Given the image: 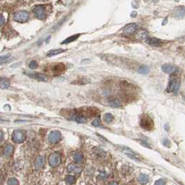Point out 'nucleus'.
Masks as SVG:
<instances>
[{"instance_id":"f257e3e1","label":"nucleus","mask_w":185,"mask_h":185,"mask_svg":"<svg viewBox=\"0 0 185 185\" xmlns=\"http://www.w3.org/2000/svg\"><path fill=\"white\" fill-rule=\"evenodd\" d=\"M140 125L144 130L150 131L154 127V122L148 115L146 114L142 116L141 121H140Z\"/></svg>"},{"instance_id":"f03ea898","label":"nucleus","mask_w":185,"mask_h":185,"mask_svg":"<svg viewBox=\"0 0 185 185\" xmlns=\"http://www.w3.org/2000/svg\"><path fill=\"white\" fill-rule=\"evenodd\" d=\"M26 134L22 130H15L13 131L12 134L13 141L17 143H21L26 140Z\"/></svg>"},{"instance_id":"7ed1b4c3","label":"nucleus","mask_w":185,"mask_h":185,"mask_svg":"<svg viewBox=\"0 0 185 185\" xmlns=\"http://www.w3.org/2000/svg\"><path fill=\"white\" fill-rule=\"evenodd\" d=\"M29 18V14L26 11H20L15 12L13 15V19L15 21L20 23H24L28 21Z\"/></svg>"},{"instance_id":"20e7f679","label":"nucleus","mask_w":185,"mask_h":185,"mask_svg":"<svg viewBox=\"0 0 185 185\" xmlns=\"http://www.w3.org/2000/svg\"><path fill=\"white\" fill-rule=\"evenodd\" d=\"M48 162L51 166L55 168V167L59 166L60 165L61 162V157L59 153H52L49 155L48 158Z\"/></svg>"},{"instance_id":"39448f33","label":"nucleus","mask_w":185,"mask_h":185,"mask_svg":"<svg viewBox=\"0 0 185 185\" xmlns=\"http://www.w3.org/2000/svg\"><path fill=\"white\" fill-rule=\"evenodd\" d=\"M33 13L35 17L39 20H44L46 17L45 9L43 6L38 5L35 6L34 9H33Z\"/></svg>"},{"instance_id":"423d86ee","label":"nucleus","mask_w":185,"mask_h":185,"mask_svg":"<svg viewBox=\"0 0 185 185\" xmlns=\"http://www.w3.org/2000/svg\"><path fill=\"white\" fill-rule=\"evenodd\" d=\"M61 138V134L59 131H52L48 136V140L50 143H56Z\"/></svg>"},{"instance_id":"0eeeda50","label":"nucleus","mask_w":185,"mask_h":185,"mask_svg":"<svg viewBox=\"0 0 185 185\" xmlns=\"http://www.w3.org/2000/svg\"><path fill=\"white\" fill-rule=\"evenodd\" d=\"M162 70L164 73H166V74H173V73H176L178 71V68L175 66V65L172 64H169V63H166L162 66Z\"/></svg>"},{"instance_id":"6e6552de","label":"nucleus","mask_w":185,"mask_h":185,"mask_svg":"<svg viewBox=\"0 0 185 185\" xmlns=\"http://www.w3.org/2000/svg\"><path fill=\"white\" fill-rule=\"evenodd\" d=\"M178 88H179V84H178L176 79H172L169 82L168 87L166 89V91L168 92H178Z\"/></svg>"},{"instance_id":"1a4fd4ad","label":"nucleus","mask_w":185,"mask_h":185,"mask_svg":"<svg viewBox=\"0 0 185 185\" xmlns=\"http://www.w3.org/2000/svg\"><path fill=\"white\" fill-rule=\"evenodd\" d=\"M137 27V25L134 23H131L128 24L127 25H126L124 28L123 32L124 34L126 36H130V35L132 34L135 31H136Z\"/></svg>"},{"instance_id":"9d476101","label":"nucleus","mask_w":185,"mask_h":185,"mask_svg":"<svg viewBox=\"0 0 185 185\" xmlns=\"http://www.w3.org/2000/svg\"><path fill=\"white\" fill-rule=\"evenodd\" d=\"M45 159L43 156H38L35 160V168L37 170H40V169L43 168L45 166Z\"/></svg>"},{"instance_id":"9b49d317","label":"nucleus","mask_w":185,"mask_h":185,"mask_svg":"<svg viewBox=\"0 0 185 185\" xmlns=\"http://www.w3.org/2000/svg\"><path fill=\"white\" fill-rule=\"evenodd\" d=\"M65 65L62 63H58V64L55 65V66L53 67L52 71H53V73L55 75H59L62 74V73L65 71Z\"/></svg>"},{"instance_id":"f8f14e48","label":"nucleus","mask_w":185,"mask_h":185,"mask_svg":"<svg viewBox=\"0 0 185 185\" xmlns=\"http://www.w3.org/2000/svg\"><path fill=\"white\" fill-rule=\"evenodd\" d=\"M82 167L75 164H70L68 167V171H69L70 173H74V174H79V173H80L81 172H82Z\"/></svg>"},{"instance_id":"ddd939ff","label":"nucleus","mask_w":185,"mask_h":185,"mask_svg":"<svg viewBox=\"0 0 185 185\" xmlns=\"http://www.w3.org/2000/svg\"><path fill=\"white\" fill-rule=\"evenodd\" d=\"M71 118L73 120L77 121V122H79V123H85V122H87V118L79 113L73 114L71 116Z\"/></svg>"},{"instance_id":"4468645a","label":"nucleus","mask_w":185,"mask_h":185,"mask_svg":"<svg viewBox=\"0 0 185 185\" xmlns=\"http://www.w3.org/2000/svg\"><path fill=\"white\" fill-rule=\"evenodd\" d=\"M29 76L35 79H37L38 81L41 82H47V77L45 75L42 73H33V74H29Z\"/></svg>"},{"instance_id":"2eb2a0df","label":"nucleus","mask_w":185,"mask_h":185,"mask_svg":"<svg viewBox=\"0 0 185 185\" xmlns=\"http://www.w3.org/2000/svg\"><path fill=\"white\" fill-rule=\"evenodd\" d=\"M10 86V81L5 77L0 78V89H6Z\"/></svg>"},{"instance_id":"dca6fc26","label":"nucleus","mask_w":185,"mask_h":185,"mask_svg":"<svg viewBox=\"0 0 185 185\" xmlns=\"http://www.w3.org/2000/svg\"><path fill=\"white\" fill-rule=\"evenodd\" d=\"M137 39L139 40H143L146 39V38H148V32L144 29H141L139 31H138L136 33V36H135Z\"/></svg>"},{"instance_id":"f3484780","label":"nucleus","mask_w":185,"mask_h":185,"mask_svg":"<svg viewBox=\"0 0 185 185\" xmlns=\"http://www.w3.org/2000/svg\"><path fill=\"white\" fill-rule=\"evenodd\" d=\"M14 152V148L11 144H8L4 150V155L6 157H10Z\"/></svg>"},{"instance_id":"a211bd4d","label":"nucleus","mask_w":185,"mask_h":185,"mask_svg":"<svg viewBox=\"0 0 185 185\" xmlns=\"http://www.w3.org/2000/svg\"><path fill=\"white\" fill-rule=\"evenodd\" d=\"M147 43L150 45L154 46V47H159L161 45V41L155 38H148L147 40Z\"/></svg>"},{"instance_id":"6ab92c4d","label":"nucleus","mask_w":185,"mask_h":185,"mask_svg":"<svg viewBox=\"0 0 185 185\" xmlns=\"http://www.w3.org/2000/svg\"><path fill=\"white\" fill-rule=\"evenodd\" d=\"M114 116L111 114H110V113H106V114H105L103 116L104 122L106 124L111 123V122L114 120Z\"/></svg>"},{"instance_id":"aec40b11","label":"nucleus","mask_w":185,"mask_h":185,"mask_svg":"<svg viewBox=\"0 0 185 185\" xmlns=\"http://www.w3.org/2000/svg\"><path fill=\"white\" fill-rule=\"evenodd\" d=\"M79 36H80V34H76V35H73V36H70V37L66 38L65 41H63V42H62V44H68V43H70L73 42V41H76V40L79 38Z\"/></svg>"},{"instance_id":"412c9836","label":"nucleus","mask_w":185,"mask_h":185,"mask_svg":"<svg viewBox=\"0 0 185 185\" xmlns=\"http://www.w3.org/2000/svg\"><path fill=\"white\" fill-rule=\"evenodd\" d=\"M73 159H74L75 162H77V163H80V162L82 161L83 156H82V154L81 152H76L73 153Z\"/></svg>"},{"instance_id":"4be33fe9","label":"nucleus","mask_w":185,"mask_h":185,"mask_svg":"<svg viewBox=\"0 0 185 185\" xmlns=\"http://www.w3.org/2000/svg\"><path fill=\"white\" fill-rule=\"evenodd\" d=\"M65 51V49H55V50H52L48 52V54H47V57H52V56L59 55L61 53L64 52Z\"/></svg>"},{"instance_id":"5701e85b","label":"nucleus","mask_w":185,"mask_h":185,"mask_svg":"<svg viewBox=\"0 0 185 185\" xmlns=\"http://www.w3.org/2000/svg\"><path fill=\"white\" fill-rule=\"evenodd\" d=\"M148 176L146 174H141L138 176V180L140 182H141L142 184H146V183L148 182Z\"/></svg>"},{"instance_id":"b1692460","label":"nucleus","mask_w":185,"mask_h":185,"mask_svg":"<svg viewBox=\"0 0 185 185\" xmlns=\"http://www.w3.org/2000/svg\"><path fill=\"white\" fill-rule=\"evenodd\" d=\"M138 73L142 75H147L149 73V69L147 66L146 65H143V66L140 67L138 70Z\"/></svg>"},{"instance_id":"393cba45","label":"nucleus","mask_w":185,"mask_h":185,"mask_svg":"<svg viewBox=\"0 0 185 185\" xmlns=\"http://www.w3.org/2000/svg\"><path fill=\"white\" fill-rule=\"evenodd\" d=\"M65 182H66L67 184H74L75 182V177L73 176V175H68V176L65 178Z\"/></svg>"},{"instance_id":"a878e982","label":"nucleus","mask_w":185,"mask_h":185,"mask_svg":"<svg viewBox=\"0 0 185 185\" xmlns=\"http://www.w3.org/2000/svg\"><path fill=\"white\" fill-rule=\"evenodd\" d=\"M110 105H111V106H113V107H118L120 105V102L118 100L116 99V100H113V101H111V102H110Z\"/></svg>"},{"instance_id":"bb28decb","label":"nucleus","mask_w":185,"mask_h":185,"mask_svg":"<svg viewBox=\"0 0 185 185\" xmlns=\"http://www.w3.org/2000/svg\"><path fill=\"white\" fill-rule=\"evenodd\" d=\"M29 67L30 69H32V70L36 69V68H37L38 67L37 62L35 61H32L30 62V63L29 64Z\"/></svg>"},{"instance_id":"cd10ccee","label":"nucleus","mask_w":185,"mask_h":185,"mask_svg":"<svg viewBox=\"0 0 185 185\" xmlns=\"http://www.w3.org/2000/svg\"><path fill=\"white\" fill-rule=\"evenodd\" d=\"M92 125L95 126V127H100V126H101V120H100V119L99 118H98L95 119V120L92 122Z\"/></svg>"},{"instance_id":"c85d7f7f","label":"nucleus","mask_w":185,"mask_h":185,"mask_svg":"<svg viewBox=\"0 0 185 185\" xmlns=\"http://www.w3.org/2000/svg\"><path fill=\"white\" fill-rule=\"evenodd\" d=\"M8 184H14V185H17L19 184V182L17 181V180L16 178H11L10 180L8 181Z\"/></svg>"},{"instance_id":"c756f323","label":"nucleus","mask_w":185,"mask_h":185,"mask_svg":"<svg viewBox=\"0 0 185 185\" xmlns=\"http://www.w3.org/2000/svg\"><path fill=\"white\" fill-rule=\"evenodd\" d=\"M9 57H10V55H6L0 57V64H1V63H3V62H4V61L5 60L8 59Z\"/></svg>"},{"instance_id":"7c9ffc66","label":"nucleus","mask_w":185,"mask_h":185,"mask_svg":"<svg viewBox=\"0 0 185 185\" xmlns=\"http://www.w3.org/2000/svg\"><path fill=\"white\" fill-rule=\"evenodd\" d=\"M166 184V181L164 179H159L157 181H156V182L154 183V184H158V185H163V184Z\"/></svg>"},{"instance_id":"2f4dec72","label":"nucleus","mask_w":185,"mask_h":185,"mask_svg":"<svg viewBox=\"0 0 185 185\" xmlns=\"http://www.w3.org/2000/svg\"><path fill=\"white\" fill-rule=\"evenodd\" d=\"M164 145L165 146H166V147H168L169 146H170V141L168 139V138H165L164 139Z\"/></svg>"},{"instance_id":"473e14b6","label":"nucleus","mask_w":185,"mask_h":185,"mask_svg":"<svg viewBox=\"0 0 185 185\" xmlns=\"http://www.w3.org/2000/svg\"><path fill=\"white\" fill-rule=\"evenodd\" d=\"M4 22H5V20H4V17H3V15H0V26H1L2 25H4Z\"/></svg>"},{"instance_id":"72a5a7b5","label":"nucleus","mask_w":185,"mask_h":185,"mask_svg":"<svg viewBox=\"0 0 185 185\" xmlns=\"http://www.w3.org/2000/svg\"><path fill=\"white\" fill-rule=\"evenodd\" d=\"M2 138H3V132L0 130V141L2 139Z\"/></svg>"},{"instance_id":"f704fd0d","label":"nucleus","mask_w":185,"mask_h":185,"mask_svg":"<svg viewBox=\"0 0 185 185\" xmlns=\"http://www.w3.org/2000/svg\"><path fill=\"white\" fill-rule=\"evenodd\" d=\"M110 184H118V183L117 182H111V183H110Z\"/></svg>"}]
</instances>
